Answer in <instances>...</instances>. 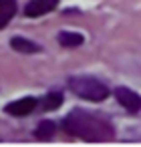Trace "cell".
Returning <instances> with one entry per match:
<instances>
[{
  "mask_svg": "<svg viewBox=\"0 0 141 147\" xmlns=\"http://www.w3.org/2000/svg\"><path fill=\"white\" fill-rule=\"evenodd\" d=\"M59 4V0H30L24 8V14L28 18H36V16H43L51 10H55Z\"/></svg>",
  "mask_w": 141,
  "mask_h": 147,
  "instance_id": "obj_5",
  "label": "cell"
},
{
  "mask_svg": "<svg viewBox=\"0 0 141 147\" xmlns=\"http://www.w3.org/2000/svg\"><path fill=\"white\" fill-rule=\"evenodd\" d=\"M36 105H38V101L34 97H24V99H18L14 103H8L4 107V111L10 113V115H14V117H24V115L32 113L36 109Z\"/></svg>",
  "mask_w": 141,
  "mask_h": 147,
  "instance_id": "obj_4",
  "label": "cell"
},
{
  "mask_svg": "<svg viewBox=\"0 0 141 147\" xmlns=\"http://www.w3.org/2000/svg\"><path fill=\"white\" fill-rule=\"evenodd\" d=\"M63 127L71 135H77L85 141H107L113 137V129L103 117H99L97 113L81 111V109L71 111L65 117Z\"/></svg>",
  "mask_w": 141,
  "mask_h": 147,
  "instance_id": "obj_1",
  "label": "cell"
},
{
  "mask_svg": "<svg viewBox=\"0 0 141 147\" xmlns=\"http://www.w3.org/2000/svg\"><path fill=\"white\" fill-rule=\"evenodd\" d=\"M63 105V95L61 93H49L43 101V109L45 111H55Z\"/></svg>",
  "mask_w": 141,
  "mask_h": 147,
  "instance_id": "obj_10",
  "label": "cell"
},
{
  "mask_svg": "<svg viewBox=\"0 0 141 147\" xmlns=\"http://www.w3.org/2000/svg\"><path fill=\"white\" fill-rule=\"evenodd\" d=\"M16 14V0H0V28H4Z\"/></svg>",
  "mask_w": 141,
  "mask_h": 147,
  "instance_id": "obj_6",
  "label": "cell"
},
{
  "mask_svg": "<svg viewBox=\"0 0 141 147\" xmlns=\"http://www.w3.org/2000/svg\"><path fill=\"white\" fill-rule=\"evenodd\" d=\"M57 131V125L53 121H40L38 127H36V137L38 139H51Z\"/></svg>",
  "mask_w": 141,
  "mask_h": 147,
  "instance_id": "obj_9",
  "label": "cell"
},
{
  "mask_svg": "<svg viewBox=\"0 0 141 147\" xmlns=\"http://www.w3.org/2000/svg\"><path fill=\"white\" fill-rule=\"evenodd\" d=\"M69 89L81 97V99H87V101H93V103H99V101H105L109 97V89L107 85H103L101 81L93 79V77H73L69 81Z\"/></svg>",
  "mask_w": 141,
  "mask_h": 147,
  "instance_id": "obj_2",
  "label": "cell"
},
{
  "mask_svg": "<svg viewBox=\"0 0 141 147\" xmlns=\"http://www.w3.org/2000/svg\"><path fill=\"white\" fill-rule=\"evenodd\" d=\"M115 99H117L119 105L125 107V111H129V113H137V111H141V97H139L135 91L127 89V87H119V89H115Z\"/></svg>",
  "mask_w": 141,
  "mask_h": 147,
  "instance_id": "obj_3",
  "label": "cell"
},
{
  "mask_svg": "<svg viewBox=\"0 0 141 147\" xmlns=\"http://www.w3.org/2000/svg\"><path fill=\"white\" fill-rule=\"evenodd\" d=\"M59 45L65 49H75L79 45H83V34L79 32H61L59 34Z\"/></svg>",
  "mask_w": 141,
  "mask_h": 147,
  "instance_id": "obj_8",
  "label": "cell"
},
{
  "mask_svg": "<svg viewBox=\"0 0 141 147\" xmlns=\"http://www.w3.org/2000/svg\"><path fill=\"white\" fill-rule=\"evenodd\" d=\"M10 47H12L14 51H18V53H38V51H40V47H38L36 42L26 40V38H22V36H14V38L10 40Z\"/></svg>",
  "mask_w": 141,
  "mask_h": 147,
  "instance_id": "obj_7",
  "label": "cell"
}]
</instances>
